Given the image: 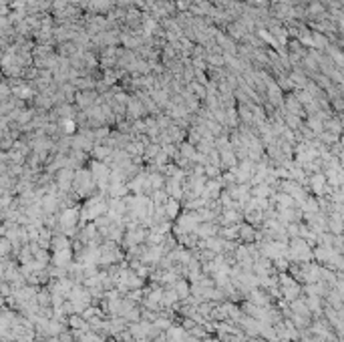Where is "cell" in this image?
<instances>
[{
	"instance_id": "cell-1",
	"label": "cell",
	"mask_w": 344,
	"mask_h": 342,
	"mask_svg": "<svg viewBox=\"0 0 344 342\" xmlns=\"http://www.w3.org/2000/svg\"><path fill=\"white\" fill-rule=\"evenodd\" d=\"M107 195L103 193H97V195H91L87 197V201L79 207V223H87V221H95L97 217L105 215L107 213Z\"/></svg>"
},
{
	"instance_id": "cell-2",
	"label": "cell",
	"mask_w": 344,
	"mask_h": 342,
	"mask_svg": "<svg viewBox=\"0 0 344 342\" xmlns=\"http://www.w3.org/2000/svg\"><path fill=\"white\" fill-rule=\"evenodd\" d=\"M71 191L79 197V199H85V197H91L95 195L97 191V185H95V179L91 175V171L87 167H81V169L75 171V177H73V187Z\"/></svg>"
},
{
	"instance_id": "cell-3",
	"label": "cell",
	"mask_w": 344,
	"mask_h": 342,
	"mask_svg": "<svg viewBox=\"0 0 344 342\" xmlns=\"http://www.w3.org/2000/svg\"><path fill=\"white\" fill-rule=\"evenodd\" d=\"M288 260L292 262H310L312 260V248L306 244V240L302 238H292V242L288 244Z\"/></svg>"
},
{
	"instance_id": "cell-4",
	"label": "cell",
	"mask_w": 344,
	"mask_h": 342,
	"mask_svg": "<svg viewBox=\"0 0 344 342\" xmlns=\"http://www.w3.org/2000/svg\"><path fill=\"white\" fill-rule=\"evenodd\" d=\"M87 169L91 171V175H93V179H95V185H97V189H99V193H103L105 195V191H107V185H109V177H111V167L107 165V163H103V161H91L89 163V167Z\"/></svg>"
},
{
	"instance_id": "cell-5",
	"label": "cell",
	"mask_w": 344,
	"mask_h": 342,
	"mask_svg": "<svg viewBox=\"0 0 344 342\" xmlns=\"http://www.w3.org/2000/svg\"><path fill=\"white\" fill-rule=\"evenodd\" d=\"M79 207H67L59 213V227L63 230L65 236H73L79 225Z\"/></svg>"
},
{
	"instance_id": "cell-6",
	"label": "cell",
	"mask_w": 344,
	"mask_h": 342,
	"mask_svg": "<svg viewBox=\"0 0 344 342\" xmlns=\"http://www.w3.org/2000/svg\"><path fill=\"white\" fill-rule=\"evenodd\" d=\"M197 223H199V219H197L195 211L185 209L181 215H177V217H175V236H179V234H187V232H193V230L197 227Z\"/></svg>"
},
{
	"instance_id": "cell-7",
	"label": "cell",
	"mask_w": 344,
	"mask_h": 342,
	"mask_svg": "<svg viewBox=\"0 0 344 342\" xmlns=\"http://www.w3.org/2000/svg\"><path fill=\"white\" fill-rule=\"evenodd\" d=\"M73 177H75V171L69 169V167H63L54 173V187L59 193H71V187H73Z\"/></svg>"
},
{
	"instance_id": "cell-8",
	"label": "cell",
	"mask_w": 344,
	"mask_h": 342,
	"mask_svg": "<svg viewBox=\"0 0 344 342\" xmlns=\"http://www.w3.org/2000/svg\"><path fill=\"white\" fill-rule=\"evenodd\" d=\"M306 185H310L308 189H310L316 197H322V195L328 193V181H326V175H324L322 171H320V173H310Z\"/></svg>"
},
{
	"instance_id": "cell-9",
	"label": "cell",
	"mask_w": 344,
	"mask_h": 342,
	"mask_svg": "<svg viewBox=\"0 0 344 342\" xmlns=\"http://www.w3.org/2000/svg\"><path fill=\"white\" fill-rule=\"evenodd\" d=\"M163 191L169 195V199H177L181 201L183 197V181H179L177 177H165V183H163Z\"/></svg>"
},
{
	"instance_id": "cell-10",
	"label": "cell",
	"mask_w": 344,
	"mask_h": 342,
	"mask_svg": "<svg viewBox=\"0 0 344 342\" xmlns=\"http://www.w3.org/2000/svg\"><path fill=\"white\" fill-rule=\"evenodd\" d=\"M217 232H219V227H217L215 221H201V223H197V227L193 230V234H195L199 240L213 238V236H217Z\"/></svg>"
},
{
	"instance_id": "cell-11",
	"label": "cell",
	"mask_w": 344,
	"mask_h": 342,
	"mask_svg": "<svg viewBox=\"0 0 344 342\" xmlns=\"http://www.w3.org/2000/svg\"><path fill=\"white\" fill-rule=\"evenodd\" d=\"M50 262H52L56 268H69V266H71V262H73V250H71V248H67V250H59V252H54V254H52V258H50Z\"/></svg>"
},
{
	"instance_id": "cell-12",
	"label": "cell",
	"mask_w": 344,
	"mask_h": 342,
	"mask_svg": "<svg viewBox=\"0 0 344 342\" xmlns=\"http://www.w3.org/2000/svg\"><path fill=\"white\" fill-rule=\"evenodd\" d=\"M91 151H93L95 159H97V161H103V163H105V161L109 159V155L113 153V149H111V147H107V145H101V143H97V145H95Z\"/></svg>"
},
{
	"instance_id": "cell-13",
	"label": "cell",
	"mask_w": 344,
	"mask_h": 342,
	"mask_svg": "<svg viewBox=\"0 0 344 342\" xmlns=\"http://www.w3.org/2000/svg\"><path fill=\"white\" fill-rule=\"evenodd\" d=\"M179 207H181V201H177V199H167V203L163 205L165 217H171V219H175V217L179 215Z\"/></svg>"
},
{
	"instance_id": "cell-14",
	"label": "cell",
	"mask_w": 344,
	"mask_h": 342,
	"mask_svg": "<svg viewBox=\"0 0 344 342\" xmlns=\"http://www.w3.org/2000/svg\"><path fill=\"white\" fill-rule=\"evenodd\" d=\"M183 342H201L199 338H195V336H191V334H187L185 338H183Z\"/></svg>"
},
{
	"instance_id": "cell-15",
	"label": "cell",
	"mask_w": 344,
	"mask_h": 342,
	"mask_svg": "<svg viewBox=\"0 0 344 342\" xmlns=\"http://www.w3.org/2000/svg\"><path fill=\"white\" fill-rule=\"evenodd\" d=\"M101 342H103V340H101Z\"/></svg>"
}]
</instances>
